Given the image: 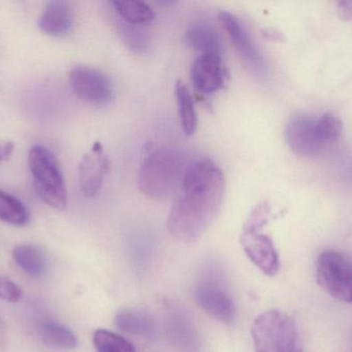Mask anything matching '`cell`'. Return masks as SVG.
I'll list each match as a JSON object with an SVG mask.
<instances>
[{
  "instance_id": "cell-4",
  "label": "cell",
  "mask_w": 352,
  "mask_h": 352,
  "mask_svg": "<svg viewBox=\"0 0 352 352\" xmlns=\"http://www.w3.org/2000/svg\"><path fill=\"white\" fill-rule=\"evenodd\" d=\"M28 165L41 200L56 210L66 209L67 190L56 155L47 147L37 145L29 151Z\"/></svg>"
},
{
  "instance_id": "cell-3",
  "label": "cell",
  "mask_w": 352,
  "mask_h": 352,
  "mask_svg": "<svg viewBox=\"0 0 352 352\" xmlns=\"http://www.w3.org/2000/svg\"><path fill=\"white\" fill-rule=\"evenodd\" d=\"M342 132V122L333 114H297L287 122L285 134L294 153L302 157H316L334 147Z\"/></svg>"
},
{
  "instance_id": "cell-7",
  "label": "cell",
  "mask_w": 352,
  "mask_h": 352,
  "mask_svg": "<svg viewBox=\"0 0 352 352\" xmlns=\"http://www.w3.org/2000/svg\"><path fill=\"white\" fill-rule=\"evenodd\" d=\"M69 83L76 96L92 105H107L115 96V88L109 76L91 66L78 65L72 68Z\"/></svg>"
},
{
  "instance_id": "cell-22",
  "label": "cell",
  "mask_w": 352,
  "mask_h": 352,
  "mask_svg": "<svg viewBox=\"0 0 352 352\" xmlns=\"http://www.w3.org/2000/svg\"><path fill=\"white\" fill-rule=\"evenodd\" d=\"M93 343L97 352H136L129 340L104 329H99L94 333Z\"/></svg>"
},
{
  "instance_id": "cell-2",
  "label": "cell",
  "mask_w": 352,
  "mask_h": 352,
  "mask_svg": "<svg viewBox=\"0 0 352 352\" xmlns=\"http://www.w3.org/2000/svg\"><path fill=\"white\" fill-rule=\"evenodd\" d=\"M192 161L176 149L150 144L144 149L138 173V187L154 200L176 196Z\"/></svg>"
},
{
  "instance_id": "cell-11",
  "label": "cell",
  "mask_w": 352,
  "mask_h": 352,
  "mask_svg": "<svg viewBox=\"0 0 352 352\" xmlns=\"http://www.w3.org/2000/svg\"><path fill=\"white\" fill-rule=\"evenodd\" d=\"M190 82L198 92L212 94L223 88L226 68L223 56L217 54H200L190 66Z\"/></svg>"
},
{
  "instance_id": "cell-6",
  "label": "cell",
  "mask_w": 352,
  "mask_h": 352,
  "mask_svg": "<svg viewBox=\"0 0 352 352\" xmlns=\"http://www.w3.org/2000/svg\"><path fill=\"white\" fill-rule=\"evenodd\" d=\"M316 280L331 297L352 303V262L336 250H326L316 260Z\"/></svg>"
},
{
  "instance_id": "cell-21",
  "label": "cell",
  "mask_w": 352,
  "mask_h": 352,
  "mask_svg": "<svg viewBox=\"0 0 352 352\" xmlns=\"http://www.w3.org/2000/svg\"><path fill=\"white\" fill-rule=\"evenodd\" d=\"M117 27L124 41L132 51L138 54H144L150 51L152 37L144 26L128 24L118 18Z\"/></svg>"
},
{
  "instance_id": "cell-1",
  "label": "cell",
  "mask_w": 352,
  "mask_h": 352,
  "mask_svg": "<svg viewBox=\"0 0 352 352\" xmlns=\"http://www.w3.org/2000/svg\"><path fill=\"white\" fill-rule=\"evenodd\" d=\"M225 191L223 172L212 161H192L167 218L171 237L182 243L197 241L217 217Z\"/></svg>"
},
{
  "instance_id": "cell-15",
  "label": "cell",
  "mask_w": 352,
  "mask_h": 352,
  "mask_svg": "<svg viewBox=\"0 0 352 352\" xmlns=\"http://www.w3.org/2000/svg\"><path fill=\"white\" fill-rule=\"evenodd\" d=\"M120 20L131 25L146 26L156 19V12L140 0H115L109 2Z\"/></svg>"
},
{
  "instance_id": "cell-19",
  "label": "cell",
  "mask_w": 352,
  "mask_h": 352,
  "mask_svg": "<svg viewBox=\"0 0 352 352\" xmlns=\"http://www.w3.org/2000/svg\"><path fill=\"white\" fill-rule=\"evenodd\" d=\"M175 97L177 101L178 114L182 132L186 136H192L198 126V117L195 109L194 99L186 85L182 81L175 84Z\"/></svg>"
},
{
  "instance_id": "cell-8",
  "label": "cell",
  "mask_w": 352,
  "mask_h": 352,
  "mask_svg": "<svg viewBox=\"0 0 352 352\" xmlns=\"http://www.w3.org/2000/svg\"><path fill=\"white\" fill-rule=\"evenodd\" d=\"M194 298L201 309L223 324H230L235 318V304L219 277L206 275L194 289Z\"/></svg>"
},
{
  "instance_id": "cell-16",
  "label": "cell",
  "mask_w": 352,
  "mask_h": 352,
  "mask_svg": "<svg viewBox=\"0 0 352 352\" xmlns=\"http://www.w3.org/2000/svg\"><path fill=\"white\" fill-rule=\"evenodd\" d=\"M14 262L31 277H43L47 273V258L41 248L32 244H21L12 250Z\"/></svg>"
},
{
  "instance_id": "cell-9",
  "label": "cell",
  "mask_w": 352,
  "mask_h": 352,
  "mask_svg": "<svg viewBox=\"0 0 352 352\" xmlns=\"http://www.w3.org/2000/svg\"><path fill=\"white\" fill-rule=\"evenodd\" d=\"M219 18L244 65L254 74L263 76L267 70L266 61L242 21L226 10L219 12Z\"/></svg>"
},
{
  "instance_id": "cell-20",
  "label": "cell",
  "mask_w": 352,
  "mask_h": 352,
  "mask_svg": "<svg viewBox=\"0 0 352 352\" xmlns=\"http://www.w3.org/2000/svg\"><path fill=\"white\" fill-rule=\"evenodd\" d=\"M0 220L8 225L23 227L29 222L26 206L16 196L0 189Z\"/></svg>"
},
{
  "instance_id": "cell-5",
  "label": "cell",
  "mask_w": 352,
  "mask_h": 352,
  "mask_svg": "<svg viewBox=\"0 0 352 352\" xmlns=\"http://www.w3.org/2000/svg\"><path fill=\"white\" fill-rule=\"evenodd\" d=\"M252 337L256 352H303L296 322L278 310L258 315L252 324Z\"/></svg>"
},
{
  "instance_id": "cell-12",
  "label": "cell",
  "mask_w": 352,
  "mask_h": 352,
  "mask_svg": "<svg viewBox=\"0 0 352 352\" xmlns=\"http://www.w3.org/2000/svg\"><path fill=\"white\" fill-rule=\"evenodd\" d=\"M240 242L250 260L269 277L276 276L280 268L278 253L272 240L261 231H242Z\"/></svg>"
},
{
  "instance_id": "cell-17",
  "label": "cell",
  "mask_w": 352,
  "mask_h": 352,
  "mask_svg": "<svg viewBox=\"0 0 352 352\" xmlns=\"http://www.w3.org/2000/svg\"><path fill=\"white\" fill-rule=\"evenodd\" d=\"M115 324L122 332L138 336L151 337L156 329L153 318L140 310H122L118 312Z\"/></svg>"
},
{
  "instance_id": "cell-25",
  "label": "cell",
  "mask_w": 352,
  "mask_h": 352,
  "mask_svg": "<svg viewBox=\"0 0 352 352\" xmlns=\"http://www.w3.org/2000/svg\"><path fill=\"white\" fill-rule=\"evenodd\" d=\"M12 151H14V144L12 143L0 145V163L6 161L12 155Z\"/></svg>"
},
{
  "instance_id": "cell-13",
  "label": "cell",
  "mask_w": 352,
  "mask_h": 352,
  "mask_svg": "<svg viewBox=\"0 0 352 352\" xmlns=\"http://www.w3.org/2000/svg\"><path fill=\"white\" fill-rule=\"evenodd\" d=\"M74 14L72 4L62 0H54L45 3L39 14L38 27L50 37H64L74 26Z\"/></svg>"
},
{
  "instance_id": "cell-14",
  "label": "cell",
  "mask_w": 352,
  "mask_h": 352,
  "mask_svg": "<svg viewBox=\"0 0 352 352\" xmlns=\"http://www.w3.org/2000/svg\"><path fill=\"white\" fill-rule=\"evenodd\" d=\"M186 43L200 54L223 55V45L214 27L205 21H199L188 27L186 32Z\"/></svg>"
},
{
  "instance_id": "cell-10",
  "label": "cell",
  "mask_w": 352,
  "mask_h": 352,
  "mask_svg": "<svg viewBox=\"0 0 352 352\" xmlns=\"http://www.w3.org/2000/svg\"><path fill=\"white\" fill-rule=\"evenodd\" d=\"M109 171V159L99 142L82 156L78 165V183L86 198L98 196Z\"/></svg>"
},
{
  "instance_id": "cell-23",
  "label": "cell",
  "mask_w": 352,
  "mask_h": 352,
  "mask_svg": "<svg viewBox=\"0 0 352 352\" xmlns=\"http://www.w3.org/2000/svg\"><path fill=\"white\" fill-rule=\"evenodd\" d=\"M270 209L268 205L260 204L250 213L243 227L244 231H261L262 227L268 222Z\"/></svg>"
},
{
  "instance_id": "cell-24",
  "label": "cell",
  "mask_w": 352,
  "mask_h": 352,
  "mask_svg": "<svg viewBox=\"0 0 352 352\" xmlns=\"http://www.w3.org/2000/svg\"><path fill=\"white\" fill-rule=\"evenodd\" d=\"M22 297L20 287L8 278L0 277V299L8 303H16Z\"/></svg>"
},
{
  "instance_id": "cell-18",
  "label": "cell",
  "mask_w": 352,
  "mask_h": 352,
  "mask_svg": "<svg viewBox=\"0 0 352 352\" xmlns=\"http://www.w3.org/2000/svg\"><path fill=\"white\" fill-rule=\"evenodd\" d=\"M41 341L52 349H74L78 346V339L72 330L54 320H45L39 327Z\"/></svg>"
}]
</instances>
